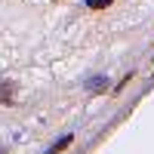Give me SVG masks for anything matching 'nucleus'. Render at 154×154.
<instances>
[{"instance_id":"3","label":"nucleus","mask_w":154,"mask_h":154,"mask_svg":"<svg viewBox=\"0 0 154 154\" xmlns=\"http://www.w3.org/2000/svg\"><path fill=\"white\" fill-rule=\"evenodd\" d=\"M114 0H86V6L89 9H105V6H111Z\"/></svg>"},{"instance_id":"2","label":"nucleus","mask_w":154,"mask_h":154,"mask_svg":"<svg viewBox=\"0 0 154 154\" xmlns=\"http://www.w3.org/2000/svg\"><path fill=\"white\" fill-rule=\"evenodd\" d=\"M71 142H74V136H62V139H59V142L53 145V154H59V151H65V148H68Z\"/></svg>"},{"instance_id":"1","label":"nucleus","mask_w":154,"mask_h":154,"mask_svg":"<svg viewBox=\"0 0 154 154\" xmlns=\"http://www.w3.org/2000/svg\"><path fill=\"white\" fill-rule=\"evenodd\" d=\"M0 102H6V105L16 102V83H3L0 86Z\"/></svg>"}]
</instances>
